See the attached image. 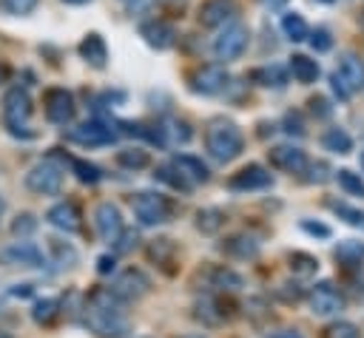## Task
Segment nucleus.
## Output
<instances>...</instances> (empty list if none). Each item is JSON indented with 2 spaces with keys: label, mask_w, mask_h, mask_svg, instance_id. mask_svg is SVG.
Here are the masks:
<instances>
[{
  "label": "nucleus",
  "mask_w": 364,
  "mask_h": 338,
  "mask_svg": "<svg viewBox=\"0 0 364 338\" xmlns=\"http://www.w3.org/2000/svg\"><path fill=\"white\" fill-rule=\"evenodd\" d=\"M307 301H310V310H313L316 315H336V312L344 307V298H341V293L336 290L333 281H318V284L310 290Z\"/></svg>",
  "instance_id": "obj_13"
},
{
  "label": "nucleus",
  "mask_w": 364,
  "mask_h": 338,
  "mask_svg": "<svg viewBox=\"0 0 364 338\" xmlns=\"http://www.w3.org/2000/svg\"><path fill=\"white\" fill-rule=\"evenodd\" d=\"M290 74H293L296 82L310 85V82L318 80V62L310 60V57H304V54H293L290 57Z\"/></svg>",
  "instance_id": "obj_23"
},
{
  "label": "nucleus",
  "mask_w": 364,
  "mask_h": 338,
  "mask_svg": "<svg viewBox=\"0 0 364 338\" xmlns=\"http://www.w3.org/2000/svg\"><path fill=\"white\" fill-rule=\"evenodd\" d=\"M290 267H293L299 276H310V273L318 270V261H316L313 256H307V253H293V256H290Z\"/></svg>",
  "instance_id": "obj_36"
},
{
  "label": "nucleus",
  "mask_w": 364,
  "mask_h": 338,
  "mask_svg": "<svg viewBox=\"0 0 364 338\" xmlns=\"http://www.w3.org/2000/svg\"><path fill=\"white\" fill-rule=\"evenodd\" d=\"M3 210H6V199L0 196V216H3Z\"/></svg>",
  "instance_id": "obj_54"
},
{
  "label": "nucleus",
  "mask_w": 364,
  "mask_h": 338,
  "mask_svg": "<svg viewBox=\"0 0 364 338\" xmlns=\"http://www.w3.org/2000/svg\"><path fill=\"white\" fill-rule=\"evenodd\" d=\"M310 111H313L318 119H327V116L333 114V108L327 105V99H324V97H313V99H310Z\"/></svg>",
  "instance_id": "obj_45"
},
{
  "label": "nucleus",
  "mask_w": 364,
  "mask_h": 338,
  "mask_svg": "<svg viewBox=\"0 0 364 338\" xmlns=\"http://www.w3.org/2000/svg\"><path fill=\"white\" fill-rule=\"evenodd\" d=\"M171 165L179 170V176L193 187V185H202V182H208V168H205V162L202 159H196V156H173L171 159Z\"/></svg>",
  "instance_id": "obj_20"
},
{
  "label": "nucleus",
  "mask_w": 364,
  "mask_h": 338,
  "mask_svg": "<svg viewBox=\"0 0 364 338\" xmlns=\"http://www.w3.org/2000/svg\"><path fill=\"white\" fill-rule=\"evenodd\" d=\"M43 105H46V119L54 125H68L74 119V111H77L74 97L65 88H48L43 97Z\"/></svg>",
  "instance_id": "obj_8"
},
{
  "label": "nucleus",
  "mask_w": 364,
  "mask_h": 338,
  "mask_svg": "<svg viewBox=\"0 0 364 338\" xmlns=\"http://www.w3.org/2000/svg\"><path fill=\"white\" fill-rule=\"evenodd\" d=\"M262 3H264V6H270V9H279V6H284L287 0H262Z\"/></svg>",
  "instance_id": "obj_51"
},
{
  "label": "nucleus",
  "mask_w": 364,
  "mask_h": 338,
  "mask_svg": "<svg viewBox=\"0 0 364 338\" xmlns=\"http://www.w3.org/2000/svg\"><path fill=\"white\" fill-rule=\"evenodd\" d=\"M196 318H202L205 324H219V321H222V315L216 312V304H213L210 298H202V301L196 304Z\"/></svg>",
  "instance_id": "obj_40"
},
{
  "label": "nucleus",
  "mask_w": 364,
  "mask_h": 338,
  "mask_svg": "<svg viewBox=\"0 0 364 338\" xmlns=\"http://www.w3.org/2000/svg\"><path fill=\"white\" fill-rule=\"evenodd\" d=\"M236 17V0H205L199 6V23L205 28H219Z\"/></svg>",
  "instance_id": "obj_14"
},
{
  "label": "nucleus",
  "mask_w": 364,
  "mask_h": 338,
  "mask_svg": "<svg viewBox=\"0 0 364 338\" xmlns=\"http://www.w3.org/2000/svg\"><path fill=\"white\" fill-rule=\"evenodd\" d=\"M139 247V233L136 230H119V236L114 239V250L117 253H131Z\"/></svg>",
  "instance_id": "obj_37"
},
{
  "label": "nucleus",
  "mask_w": 364,
  "mask_h": 338,
  "mask_svg": "<svg viewBox=\"0 0 364 338\" xmlns=\"http://www.w3.org/2000/svg\"><path fill=\"white\" fill-rule=\"evenodd\" d=\"M250 77H253L259 85H264V88H284V82H287V74H284V68H279V65H262V68H256Z\"/></svg>",
  "instance_id": "obj_25"
},
{
  "label": "nucleus",
  "mask_w": 364,
  "mask_h": 338,
  "mask_svg": "<svg viewBox=\"0 0 364 338\" xmlns=\"http://www.w3.org/2000/svg\"><path fill=\"white\" fill-rule=\"evenodd\" d=\"M282 31H284V37L293 40V43H301V40H307V34H310L304 17L296 14V11H290V14L282 17Z\"/></svg>",
  "instance_id": "obj_24"
},
{
  "label": "nucleus",
  "mask_w": 364,
  "mask_h": 338,
  "mask_svg": "<svg viewBox=\"0 0 364 338\" xmlns=\"http://www.w3.org/2000/svg\"><path fill=\"white\" fill-rule=\"evenodd\" d=\"M139 34L145 37V43L151 45V48H171L173 45V40H176V31H173V26L171 23H165V20H148V23H142L139 26Z\"/></svg>",
  "instance_id": "obj_18"
},
{
  "label": "nucleus",
  "mask_w": 364,
  "mask_h": 338,
  "mask_svg": "<svg viewBox=\"0 0 364 338\" xmlns=\"http://www.w3.org/2000/svg\"><path fill=\"white\" fill-rule=\"evenodd\" d=\"M247 40H250V34H247V28L242 26V23H225V28L219 31V37L213 40V54H216V60H222V62H233V60H239L242 54H245V48H247Z\"/></svg>",
  "instance_id": "obj_6"
},
{
  "label": "nucleus",
  "mask_w": 364,
  "mask_h": 338,
  "mask_svg": "<svg viewBox=\"0 0 364 338\" xmlns=\"http://www.w3.org/2000/svg\"><path fill=\"white\" fill-rule=\"evenodd\" d=\"M131 210L139 219V224H145V227H154V224H162L171 219V202L162 193H151V190L136 193L131 199Z\"/></svg>",
  "instance_id": "obj_5"
},
{
  "label": "nucleus",
  "mask_w": 364,
  "mask_h": 338,
  "mask_svg": "<svg viewBox=\"0 0 364 338\" xmlns=\"http://www.w3.org/2000/svg\"><path fill=\"white\" fill-rule=\"evenodd\" d=\"M267 338H301V332H296V329H276Z\"/></svg>",
  "instance_id": "obj_49"
},
{
  "label": "nucleus",
  "mask_w": 364,
  "mask_h": 338,
  "mask_svg": "<svg viewBox=\"0 0 364 338\" xmlns=\"http://www.w3.org/2000/svg\"><path fill=\"white\" fill-rule=\"evenodd\" d=\"M80 57H82L88 65H94V68H102V65H105V60H108V48H105V40H102L97 31L85 34V40L80 43Z\"/></svg>",
  "instance_id": "obj_21"
},
{
  "label": "nucleus",
  "mask_w": 364,
  "mask_h": 338,
  "mask_svg": "<svg viewBox=\"0 0 364 338\" xmlns=\"http://www.w3.org/2000/svg\"><path fill=\"white\" fill-rule=\"evenodd\" d=\"M57 307H60L57 298H43V301L34 304V312H31V315H34L37 324H51V321L57 318V312H60Z\"/></svg>",
  "instance_id": "obj_32"
},
{
  "label": "nucleus",
  "mask_w": 364,
  "mask_h": 338,
  "mask_svg": "<svg viewBox=\"0 0 364 338\" xmlns=\"http://www.w3.org/2000/svg\"><path fill=\"white\" fill-rule=\"evenodd\" d=\"M361 168H364V153H361Z\"/></svg>",
  "instance_id": "obj_57"
},
{
  "label": "nucleus",
  "mask_w": 364,
  "mask_h": 338,
  "mask_svg": "<svg viewBox=\"0 0 364 338\" xmlns=\"http://www.w3.org/2000/svg\"><path fill=\"white\" fill-rule=\"evenodd\" d=\"M82 318H85V327L100 338H125L131 332V324H128L125 312H111V310L85 304Z\"/></svg>",
  "instance_id": "obj_3"
},
{
  "label": "nucleus",
  "mask_w": 364,
  "mask_h": 338,
  "mask_svg": "<svg viewBox=\"0 0 364 338\" xmlns=\"http://www.w3.org/2000/svg\"><path fill=\"white\" fill-rule=\"evenodd\" d=\"M210 284L219 287V290H239L245 281H242L239 273L225 270V267H216V270H210Z\"/></svg>",
  "instance_id": "obj_29"
},
{
  "label": "nucleus",
  "mask_w": 364,
  "mask_h": 338,
  "mask_svg": "<svg viewBox=\"0 0 364 338\" xmlns=\"http://www.w3.org/2000/svg\"><path fill=\"white\" fill-rule=\"evenodd\" d=\"M324 338H361L358 327L350 324V321H333L327 329H324Z\"/></svg>",
  "instance_id": "obj_35"
},
{
  "label": "nucleus",
  "mask_w": 364,
  "mask_h": 338,
  "mask_svg": "<svg viewBox=\"0 0 364 338\" xmlns=\"http://www.w3.org/2000/svg\"><path fill=\"white\" fill-rule=\"evenodd\" d=\"M225 88H228V71L222 65H202L191 74V91L196 94L213 97V94H222Z\"/></svg>",
  "instance_id": "obj_11"
},
{
  "label": "nucleus",
  "mask_w": 364,
  "mask_h": 338,
  "mask_svg": "<svg viewBox=\"0 0 364 338\" xmlns=\"http://www.w3.org/2000/svg\"><path fill=\"white\" fill-rule=\"evenodd\" d=\"M307 40H310L313 51H330V45H333V40H330V31H327V28H316V31H310V34H307Z\"/></svg>",
  "instance_id": "obj_41"
},
{
  "label": "nucleus",
  "mask_w": 364,
  "mask_h": 338,
  "mask_svg": "<svg viewBox=\"0 0 364 338\" xmlns=\"http://www.w3.org/2000/svg\"><path fill=\"white\" fill-rule=\"evenodd\" d=\"M321 145H324L327 151H333V153H350V151H353V139H350V133H347L344 128H330V131L321 136Z\"/></svg>",
  "instance_id": "obj_26"
},
{
  "label": "nucleus",
  "mask_w": 364,
  "mask_h": 338,
  "mask_svg": "<svg viewBox=\"0 0 364 338\" xmlns=\"http://www.w3.org/2000/svg\"><path fill=\"white\" fill-rule=\"evenodd\" d=\"M284 125H287V128H284L287 133H296V136H301V133H304V125H301V116H299L296 111L284 116Z\"/></svg>",
  "instance_id": "obj_46"
},
{
  "label": "nucleus",
  "mask_w": 364,
  "mask_h": 338,
  "mask_svg": "<svg viewBox=\"0 0 364 338\" xmlns=\"http://www.w3.org/2000/svg\"><path fill=\"white\" fill-rule=\"evenodd\" d=\"M0 338H11V335H9V332H0Z\"/></svg>",
  "instance_id": "obj_56"
},
{
  "label": "nucleus",
  "mask_w": 364,
  "mask_h": 338,
  "mask_svg": "<svg viewBox=\"0 0 364 338\" xmlns=\"http://www.w3.org/2000/svg\"><path fill=\"white\" fill-rule=\"evenodd\" d=\"M336 258L341 261V264H347V267H355V264H361V258H364V244L361 241H341L338 247H336Z\"/></svg>",
  "instance_id": "obj_27"
},
{
  "label": "nucleus",
  "mask_w": 364,
  "mask_h": 338,
  "mask_svg": "<svg viewBox=\"0 0 364 338\" xmlns=\"http://www.w3.org/2000/svg\"><path fill=\"white\" fill-rule=\"evenodd\" d=\"M162 3H165V9H171V11H182L188 0H162Z\"/></svg>",
  "instance_id": "obj_50"
},
{
  "label": "nucleus",
  "mask_w": 364,
  "mask_h": 338,
  "mask_svg": "<svg viewBox=\"0 0 364 338\" xmlns=\"http://www.w3.org/2000/svg\"><path fill=\"white\" fill-rule=\"evenodd\" d=\"M205 145H208V153L216 159V162H230L242 153L245 148V136L239 131L236 122L230 119H210L208 128H205Z\"/></svg>",
  "instance_id": "obj_1"
},
{
  "label": "nucleus",
  "mask_w": 364,
  "mask_h": 338,
  "mask_svg": "<svg viewBox=\"0 0 364 338\" xmlns=\"http://www.w3.org/2000/svg\"><path fill=\"white\" fill-rule=\"evenodd\" d=\"M51 250H54V256L63 261L60 267H74L77 264V250L71 247V244H65V241H57V239H51Z\"/></svg>",
  "instance_id": "obj_38"
},
{
  "label": "nucleus",
  "mask_w": 364,
  "mask_h": 338,
  "mask_svg": "<svg viewBox=\"0 0 364 338\" xmlns=\"http://www.w3.org/2000/svg\"><path fill=\"white\" fill-rule=\"evenodd\" d=\"M94 224H97V233L102 241H114L122 230V216H119V207L111 205V202H102L97 210H94Z\"/></svg>",
  "instance_id": "obj_17"
},
{
  "label": "nucleus",
  "mask_w": 364,
  "mask_h": 338,
  "mask_svg": "<svg viewBox=\"0 0 364 338\" xmlns=\"http://www.w3.org/2000/svg\"><path fill=\"white\" fill-rule=\"evenodd\" d=\"M97 270L105 276V273H111L114 270V258L111 256H100V261H97Z\"/></svg>",
  "instance_id": "obj_48"
},
{
  "label": "nucleus",
  "mask_w": 364,
  "mask_h": 338,
  "mask_svg": "<svg viewBox=\"0 0 364 338\" xmlns=\"http://www.w3.org/2000/svg\"><path fill=\"white\" fill-rule=\"evenodd\" d=\"M31 119V97L26 88H11L3 97V125L9 128L11 136H34V131H28Z\"/></svg>",
  "instance_id": "obj_2"
},
{
  "label": "nucleus",
  "mask_w": 364,
  "mask_h": 338,
  "mask_svg": "<svg viewBox=\"0 0 364 338\" xmlns=\"http://www.w3.org/2000/svg\"><path fill=\"white\" fill-rule=\"evenodd\" d=\"M270 185H273V176L262 165H247V168H242L239 173H233L228 179L230 190H262V187H270Z\"/></svg>",
  "instance_id": "obj_15"
},
{
  "label": "nucleus",
  "mask_w": 364,
  "mask_h": 338,
  "mask_svg": "<svg viewBox=\"0 0 364 338\" xmlns=\"http://www.w3.org/2000/svg\"><path fill=\"white\" fill-rule=\"evenodd\" d=\"M330 82H333V91L338 94V99H350L355 91L364 88V60L355 54H344Z\"/></svg>",
  "instance_id": "obj_4"
},
{
  "label": "nucleus",
  "mask_w": 364,
  "mask_h": 338,
  "mask_svg": "<svg viewBox=\"0 0 364 338\" xmlns=\"http://www.w3.org/2000/svg\"><path fill=\"white\" fill-rule=\"evenodd\" d=\"M0 264H6V267H43L46 256L31 241H14V244L0 250Z\"/></svg>",
  "instance_id": "obj_10"
},
{
  "label": "nucleus",
  "mask_w": 364,
  "mask_h": 338,
  "mask_svg": "<svg viewBox=\"0 0 364 338\" xmlns=\"http://www.w3.org/2000/svg\"><path fill=\"white\" fill-rule=\"evenodd\" d=\"M338 185H341L350 196H364V182H361V176L353 173V170H347V168L338 170Z\"/></svg>",
  "instance_id": "obj_33"
},
{
  "label": "nucleus",
  "mask_w": 364,
  "mask_h": 338,
  "mask_svg": "<svg viewBox=\"0 0 364 338\" xmlns=\"http://www.w3.org/2000/svg\"><path fill=\"white\" fill-rule=\"evenodd\" d=\"M199 222V230L202 233H216L219 230V224H222V216H219V210H199V216H196Z\"/></svg>",
  "instance_id": "obj_39"
},
{
  "label": "nucleus",
  "mask_w": 364,
  "mask_h": 338,
  "mask_svg": "<svg viewBox=\"0 0 364 338\" xmlns=\"http://www.w3.org/2000/svg\"><path fill=\"white\" fill-rule=\"evenodd\" d=\"M0 6H3L9 14L23 17V14H28V11L37 6V0H0Z\"/></svg>",
  "instance_id": "obj_42"
},
{
  "label": "nucleus",
  "mask_w": 364,
  "mask_h": 338,
  "mask_svg": "<svg viewBox=\"0 0 364 338\" xmlns=\"http://www.w3.org/2000/svg\"><path fill=\"white\" fill-rule=\"evenodd\" d=\"M327 207H330L338 219H344L347 224H353V227H361V230H364V210L350 207L347 202H336V199H330V202H327Z\"/></svg>",
  "instance_id": "obj_28"
},
{
  "label": "nucleus",
  "mask_w": 364,
  "mask_h": 338,
  "mask_svg": "<svg viewBox=\"0 0 364 338\" xmlns=\"http://www.w3.org/2000/svg\"><path fill=\"white\" fill-rule=\"evenodd\" d=\"M26 187L40 196H54L63 187V170L51 159H43L26 173Z\"/></svg>",
  "instance_id": "obj_7"
},
{
  "label": "nucleus",
  "mask_w": 364,
  "mask_h": 338,
  "mask_svg": "<svg viewBox=\"0 0 364 338\" xmlns=\"http://www.w3.org/2000/svg\"><path fill=\"white\" fill-rule=\"evenodd\" d=\"M34 227H37V222H34V216H31V213H23V216H17V222L11 224L14 236H28V233H34Z\"/></svg>",
  "instance_id": "obj_44"
},
{
  "label": "nucleus",
  "mask_w": 364,
  "mask_h": 338,
  "mask_svg": "<svg viewBox=\"0 0 364 338\" xmlns=\"http://www.w3.org/2000/svg\"><path fill=\"white\" fill-rule=\"evenodd\" d=\"M222 247H225V253L233 256V258H256V256H259V241H256L253 236H247V233L230 236Z\"/></svg>",
  "instance_id": "obj_22"
},
{
  "label": "nucleus",
  "mask_w": 364,
  "mask_h": 338,
  "mask_svg": "<svg viewBox=\"0 0 364 338\" xmlns=\"http://www.w3.org/2000/svg\"><path fill=\"white\" fill-rule=\"evenodd\" d=\"M65 3H71V6H82V3H91V0H65Z\"/></svg>",
  "instance_id": "obj_53"
},
{
  "label": "nucleus",
  "mask_w": 364,
  "mask_h": 338,
  "mask_svg": "<svg viewBox=\"0 0 364 338\" xmlns=\"http://www.w3.org/2000/svg\"><path fill=\"white\" fill-rule=\"evenodd\" d=\"M125 3H128V0H125Z\"/></svg>",
  "instance_id": "obj_59"
},
{
  "label": "nucleus",
  "mask_w": 364,
  "mask_h": 338,
  "mask_svg": "<svg viewBox=\"0 0 364 338\" xmlns=\"http://www.w3.org/2000/svg\"><path fill=\"white\" fill-rule=\"evenodd\" d=\"M117 298H122V301H136V298H142L148 290H151V278L142 273V270H125V273H119L114 281H111V287H108Z\"/></svg>",
  "instance_id": "obj_9"
},
{
  "label": "nucleus",
  "mask_w": 364,
  "mask_h": 338,
  "mask_svg": "<svg viewBox=\"0 0 364 338\" xmlns=\"http://www.w3.org/2000/svg\"><path fill=\"white\" fill-rule=\"evenodd\" d=\"M6 77H9V68H6V65H0V82H3Z\"/></svg>",
  "instance_id": "obj_52"
},
{
  "label": "nucleus",
  "mask_w": 364,
  "mask_h": 338,
  "mask_svg": "<svg viewBox=\"0 0 364 338\" xmlns=\"http://www.w3.org/2000/svg\"><path fill=\"white\" fill-rule=\"evenodd\" d=\"M68 139L77 142V145H88V148H94V145H111L117 139V131L111 125L100 122V119H91V122H80L77 128H71Z\"/></svg>",
  "instance_id": "obj_12"
},
{
  "label": "nucleus",
  "mask_w": 364,
  "mask_h": 338,
  "mask_svg": "<svg viewBox=\"0 0 364 338\" xmlns=\"http://www.w3.org/2000/svg\"><path fill=\"white\" fill-rule=\"evenodd\" d=\"M361 26H364V14H361Z\"/></svg>",
  "instance_id": "obj_58"
},
{
  "label": "nucleus",
  "mask_w": 364,
  "mask_h": 338,
  "mask_svg": "<svg viewBox=\"0 0 364 338\" xmlns=\"http://www.w3.org/2000/svg\"><path fill=\"white\" fill-rule=\"evenodd\" d=\"M156 179H162L165 185H171V187H176V190H191V185L179 176V170H176L173 165H162V168H156Z\"/></svg>",
  "instance_id": "obj_34"
},
{
  "label": "nucleus",
  "mask_w": 364,
  "mask_h": 338,
  "mask_svg": "<svg viewBox=\"0 0 364 338\" xmlns=\"http://www.w3.org/2000/svg\"><path fill=\"white\" fill-rule=\"evenodd\" d=\"M301 230H307V233H313V236H321V239L330 236V227H327V224H318V222H301Z\"/></svg>",
  "instance_id": "obj_47"
},
{
  "label": "nucleus",
  "mask_w": 364,
  "mask_h": 338,
  "mask_svg": "<svg viewBox=\"0 0 364 338\" xmlns=\"http://www.w3.org/2000/svg\"><path fill=\"white\" fill-rule=\"evenodd\" d=\"M304 170H310V173H307V182H318V185H321V182H327V179H330V168H327L324 162H316V165H310V162H307V165H304Z\"/></svg>",
  "instance_id": "obj_43"
},
{
  "label": "nucleus",
  "mask_w": 364,
  "mask_h": 338,
  "mask_svg": "<svg viewBox=\"0 0 364 338\" xmlns=\"http://www.w3.org/2000/svg\"><path fill=\"white\" fill-rule=\"evenodd\" d=\"M71 168H74V173H77V179H80L82 185H97V182L102 179V170H100L97 165L85 162V159H71Z\"/></svg>",
  "instance_id": "obj_30"
},
{
  "label": "nucleus",
  "mask_w": 364,
  "mask_h": 338,
  "mask_svg": "<svg viewBox=\"0 0 364 338\" xmlns=\"http://www.w3.org/2000/svg\"><path fill=\"white\" fill-rule=\"evenodd\" d=\"M117 162H119L122 168L139 170V168H145V165H148V153H145L142 148H125V151H119V153H117Z\"/></svg>",
  "instance_id": "obj_31"
},
{
  "label": "nucleus",
  "mask_w": 364,
  "mask_h": 338,
  "mask_svg": "<svg viewBox=\"0 0 364 338\" xmlns=\"http://www.w3.org/2000/svg\"><path fill=\"white\" fill-rule=\"evenodd\" d=\"M267 153H270V165L276 170H284V173H301L304 165H307L304 151L301 148H293V145H276Z\"/></svg>",
  "instance_id": "obj_16"
},
{
  "label": "nucleus",
  "mask_w": 364,
  "mask_h": 338,
  "mask_svg": "<svg viewBox=\"0 0 364 338\" xmlns=\"http://www.w3.org/2000/svg\"><path fill=\"white\" fill-rule=\"evenodd\" d=\"M182 338H205V335H182Z\"/></svg>",
  "instance_id": "obj_55"
},
{
  "label": "nucleus",
  "mask_w": 364,
  "mask_h": 338,
  "mask_svg": "<svg viewBox=\"0 0 364 338\" xmlns=\"http://www.w3.org/2000/svg\"><path fill=\"white\" fill-rule=\"evenodd\" d=\"M48 224H54L57 230H65V233H77L80 230V210L71 205V202H60L54 205L48 213H46Z\"/></svg>",
  "instance_id": "obj_19"
}]
</instances>
